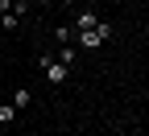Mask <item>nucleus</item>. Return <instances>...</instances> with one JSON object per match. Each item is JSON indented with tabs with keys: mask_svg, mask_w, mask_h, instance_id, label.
Returning <instances> with one entry per match:
<instances>
[{
	"mask_svg": "<svg viewBox=\"0 0 149 136\" xmlns=\"http://www.w3.org/2000/svg\"><path fill=\"white\" fill-rule=\"evenodd\" d=\"M42 70H46V83L50 87H62L66 74H70V66H62L58 58H50V54H42Z\"/></svg>",
	"mask_w": 149,
	"mask_h": 136,
	"instance_id": "obj_1",
	"label": "nucleus"
},
{
	"mask_svg": "<svg viewBox=\"0 0 149 136\" xmlns=\"http://www.w3.org/2000/svg\"><path fill=\"white\" fill-rule=\"evenodd\" d=\"M29 103H33V91H29V87H17V91H13V107L21 111V107H29Z\"/></svg>",
	"mask_w": 149,
	"mask_h": 136,
	"instance_id": "obj_2",
	"label": "nucleus"
},
{
	"mask_svg": "<svg viewBox=\"0 0 149 136\" xmlns=\"http://www.w3.org/2000/svg\"><path fill=\"white\" fill-rule=\"evenodd\" d=\"M95 21H100L95 12H79V17H74V29H79V33H87V29H95Z\"/></svg>",
	"mask_w": 149,
	"mask_h": 136,
	"instance_id": "obj_3",
	"label": "nucleus"
},
{
	"mask_svg": "<svg viewBox=\"0 0 149 136\" xmlns=\"http://www.w3.org/2000/svg\"><path fill=\"white\" fill-rule=\"evenodd\" d=\"M17 120V107L13 103H0V124H13Z\"/></svg>",
	"mask_w": 149,
	"mask_h": 136,
	"instance_id": "obj_4",
	"label": "nucleus"
},
{
	"mask_svg": "<svg viewBox=\"0 0 149 136\" xmlns=\"http://www.w3.org/2000/svg\"><path fill=\"white\" fill-rule=\"evenodd\" d=\"M54 37H58L62 46H70V41H74V33H70V25H58V29H54Z\"/></svg>",
	"mask_w": 149,
	"mask_h": 136,
	"instance_id": "obj_5",
	"label": "nucleus"
},
{
	"mask_svg": "<svg viewBox=\"0 0 149 136\" xmlns=\"http://www.w3.org/2000/svg\"><path fill=\"white\" fill-rule=\"evenodd\" d=\"M0 25H4V29H8V33H13V29H17V25H21V17H17V12H4V17H0Z\"/></svg>",
	"mask_w": 149,
	"mask_h": 136,
	"instance_id": "obj_6",
	"label": "nucleus"
},
{
	"mask_svg": "<svg viewBox=\"0 0 149 136\" xmlns=\"http://www.w3.org/2000/svg\"><path fill=\"white\" fill-rule=\"evenodd\" d=\"M58 62H62V66H70V62H74V46H62V54H58Z\"/></svg>",
	"mask_w": 149,
	"mask_h": 136,
	"instance_id": "obj_7",
	"label": "nucleus"
},
{
	"mask_svg": "<svg viewBox=\"0 0 149 136\" xmlns=\"http://www.w3.org/2000/svg\"><path fill=\"white\" fill-rule=\"evenodd\" d=\"M4 12H13V0H0V17H4Z\"/></svg>",
	"mask_w": 149,
	"mask_h": 136,
	"instance_id": "obj_8",
	"label": "nucleus"
},
{
	"mask_svg": "<svg viewBox=\"0 0 149 136\" xmlns=\"http://www.w3.org/2000/svg\"><path fill=\"white\" fill-rule=\"evenodd\" d=\"M58 4H66V8H74V4H79V0H58Z\"/></svg>",
	"mask_w": 149,
	"mask_h": 136,
	"instance_id": "obj_9",
	"label": "nucleus"
},
{
	"mask_svg": "<svg viewBox=\"0 0 149 136\" xmlns=\"http://www.w3.org/2000/svg\"><path fill=\"white\" fill-rule=\"evenodd\" d=\"M42 4H54V0H42Z\"/></svg>",
	"mask_w": 149,
	"mask_h": 136,
	"instance_id": "obj_10",
	"label": "nucleus"
},
{
	"mask_svg": "<svg viewBox=\"0 0 149 136\" xmlns=\"http://www.w3.org/2000/svg\"><path fill=\"white\" fill-rule=\"evenodd\" d=\"M25 136H33V132H25Z\"/></svg>",
	"mask_w": 149,
	"mask_h": 136,
	"instance_id": "obj_11",
	"label": "nucleus"
}]
</instances>
